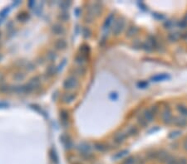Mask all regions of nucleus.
Segmentation results:
<instances>
[{
  "label": "nucleus",
  "mask_w": 187,
  "mask_h": 164,
  "mask_svg": "<svg viewBox=\"0 0 187 164\" xmlns=\"http://www.w3.org/2000/svg\"><path fill=\"white\" fill-rule=\"evenodd\" d=\"M137 32H138V29L137 28H135V27H131L127 31V35L129 37H132V36L137 34Z\"/></svg>",
  "instance_id": "ddd939ff"
},
{
  "label": "nucleus",
  "mask_w": 187,
  "mask_h": 164,
  "mask_svg": "<svg viewBox=\"0 0 187 164\" xmlns=\"http://www.w3.org/2000/svg\"><path fill=\"white\" fill-rule=\"evenodd\" d=\"M181 37L183 38V39L186 40V39H187V33H185V34H183V35L181 36Z\"/></svg>",
  "instance_id": "5701e85b"
},
{
  "label": "nucleus",
  "mask_w": 187,
  "mask_h": 164,
  "mask_svg": "<svg viewBox=\"0 0 187 164\" xmlns=\"http://www.w3.org/2000/svg\"><path fill=\"white\" fill-rule=\"evenodd\" d=\"M176 164H187V160L185 158H181L177 160Z\"/></svg>",
  "instance_id": "412c9836"
},
{
  "label": "nucleus",
  "mask_w": 187,
  "mask_h": 164,
  "mask_svg": "<svg viewBox=\"0 0 187 164\" xmlns=\"http://www.w3.org/2000/svg\"><path fill=\"white\" fill-rule=\"evenodd\" d=\"M123 27H124V22H123V21H122V20H120L119 22H117L116 23L115 27H114L113 32H115L116 34L120 33V32H122Z\"/></svg>",
  "instance_id": "0eeeda50"
},
{
  "label": "nucleus",
  "mask_w": 187,
  "mask_h": 164,
  "mask_svg": "<svg viewBox=\"0 0 187 164\" xmlns=\"http://www.w3.org/2000/svg\"><path fill=\"white\" fill-rule=\"evenodd\" d=\"M183 148L185 149V150H187V138L184 141L183 143Z\"/></svg>",
  "instance_id": "4be33fe9"
},
{
  "label": "nucleus",
  "mask_w": 187,
  "mask_h": 164,
  "mask_svg": "<svg viewBox=\"0 0 187 164\" xmlns=\"http://www.w3.org/2000/svg\"><path fill=\"white\" fill-rule=\"evenodd\" d=\"M176 162H177V160L174 157H171V156H169L168 158L165 161V164H176Z\"/></svg>",
  "instance_id": "4468645a"
},
{
  "label": "nucleus",
  "mask_w": 187,
  "mask_h": 164,
  "mask_svg": "<svg viewBox=\"0 0 187 164\" xmlns=\"http://www.w3.org/2000/svg\"><path fill=\"white\" fill-rule=\"evenodd\" d=\"M138 123H139L141 125V126H143V127L146 126V125L148 124V122H147L146 119H144L143 116H141V117L138 118Z\"/></svg>",
  "instance_id": "dca6fc26"
},
{
  "label": "nucleus",
  "mask_w": 187,
  "mask_h": 164,
  "mask_svg": "<svg viewBox=\"0 0 187 164\" xmlns=\"http://www.w3.org/2000/svg\"><path fill=\"white\" fill-rule=\"evenodd\" d=\"M137 129L135 127H130L129 129L126 130V135H129V136H132V135H135V133H137Z\"/></svg>",
  "instance_id": "f8f14e48"
},
{
  "label": "nucleus",
  "mask_w": 187,
  "mask_h": 164,
  "mask_svg": "<svg viewBox=\"0 0 187 164\" xmlns=\"http://www.w3.org/2000/svg\"><path fill=\"white\" fill-rule=\"evenodd\" d=\"M172 123L177 127H185L187 124V120L184 118H180V117H176L173 119Z\"/></svg>",
  "instance_id": "f03ea898"
},
{
  "label": "nucleus",
  "mask_w": 187,
  "mask_h": 164,
  "mask_svg": "<svg viewBox=\"0 0 187 164\" xmlns=\"http://www.w3.org/2000/svg\"><path fill=\"white\" fill-rule=\"evenodd\" d=\"M76 82H77V80H75L74 78H71V79H68V80H66L65 85H66V86H67V88L72 89V88H73L75 85H76Z\"/></svg>",
  "instance_id": "9d476101"
},
{
  "label": "nucleus",
  "mask_w": 187,
  "mask_h": 164,
  "mask_svg": "<svg viewBox=\"0 0 187 164\" xmlns=\"http://www.w3.org/2000/svg\"><path fill=\"white\" fill-rule=\"evenodd\" d=\"M170 156L168 153V152L165 150H161L160 152H157V155H156V158L159 159L160 161L165 162V160L168 158V157Z\"/></svg>",
  "instance_id": "7ed1b4c3"
},
{
  "label": "nucleus",
  "mask_w": 187,
  "mask_h": 164,
  "mask_svg": "<svg viewBox=\"0 0 187 164\" xmlns=\"http://www.w3.org/2000/svg\"><path fill=\"white\" fill-rule=\"evenodd\" d=\"M177 110L182 116L187 117V107L183 104H179V105H177Z\"/></svg>",
  "instance_id": "1a4fd4ad"
},
{
  "label": "nucleus",
  "mask_w": 187,
  "mask_h": 164,
  "mask_svg": "<svg viewBox=\"0 0 187 164\" xmlns=\"http://www.w3.org/2000/svg\"><path fill=\"white\" fill-rule=\"evenodd\" d=\"M126 137H127V135H126V134L124 133H118V134H116L115 138H114V142H115L116 144H122V143H123L125 141Z\"/></svg>",
  "instance_id": "20e7f679"
},
{
  "label": "nucleus",
  "mask_w": 187,
  "mask_h": 164,
  "mask_svg": "<svg viewBox=\"0 0 187 164\" xmlns=\"http://www.w3.org/2000/svg\"><path fill=\"white\" fill-rule=\"evenodd\" d=\"M142 116L144 117V119L148 122V123H150V122H151L154 119V116H155V114H154L153 113L150 111V109H146V111L144 112Z\"/></svg>",
  "instance_id": "39448f33"
},
{
  "label": "nucleus",
  "mask_w": 187,
  "mask_h": 164,
  "mask_svg": "<svg viewBox=\"0 0 187 164\" xmlns=\"http://www.w3.org/2000/svg\"><path fill=\"white\" fill-rule=\"evenodd\" d=\"M180 134H181V131L180 130H175L173 132H171L170 134L168 135V138L170 139H176V138H178Z\"/></svg>",
  "instance_id": "9b49d317"
},
{
  "label": "nucleus",
  "mask_w": 187,
  "mask_h": 164,
  "mask_svg": "<svg viewBox=\"0 0 187 164\" xmlns=\"http://www.w3.org/2000/svg\"><path fill=\"white\" fill-rule=\"evenodd\" d=\"M184 19H185V20L186 21V22H187V15H186V16H185V18H184Z\"/></svg>",
  "instance_id": "b1692460"
},
{
  "label": "nucleus",
  "mask_w": 187,
  "mask_h": 164,
  "mask_svg": "<svg viewBox=\"0 0 187 164\" xmlns=\"http://www.w3.org/2000/svg\"><path fill=\"white\" fill-rule=\"evenodd\" d=\"M179 26H180L181 28H185L186 27H187V22H186V21H185V19H183V20H181V21H180V22H179Z\"/></svg>",
  "instance_id": "6ab92c4d"
},
{
  "label": "nucleus",
  "mask_w": 187,
  "mask_h": 164,
  "mask_svg": "<svg viewBox=\"0 0 187 164\" xmlns=\"http://www.w3.org/2000/svg\"><path fill=\"white\" fill-rule=\"evenodd\" d=\"M167 79H170V76H169V75H167V74L157 75V76H153L152 78H151L152 81H155V82L161 81V80H167Z\"/></svg>",
  "instance_id": "423d86ee"
},
{
  "label": "nucleus",
  "mask_w": 187,
  "mask_h": 164,
  "mask_svg": "<svg viewBox=\"0 0 187 164\" xmlns=\"http://www.w3.org/2000/svg\"><path fill=\"white\" fill-rule=\"evenodd\" d=\"M135 162H137V160L134 157H130L127 159H126L122 164H135Z\"/></svg>",
  "instance_id": "2eb2a0df"
},
{
  "label": "nucleus",
  "mask_w": 187,
  "mask_h": 164,
  "mask_svg": "<svg viewBox=\"0 0 187 164\" xmlns=\"http://www.w3.org/2000/svg\"><path fill=\"white\" fill-rule=\"evenodd\" d=\"M112 20H113V15H110L109 17H108V18L106 20V22H105V26L106 27H110V25L111 24V22H112Z\"/></svg>",
  "instance_id": "f3484780"
},
{
  "label": "nucleus",
  "mask_w": 187,
  "mask_h": 164,
  "mask_svg": "<svg viewBox=\"0 0 187 164\" xmlns=\"http://www.w3.org/2000/svg\"><path fill=\"white\" fill-rule=\"evenodd\" d=\"M161 119L163 122L165 124H170L172 123L173 121V117L172 114H171V112L169 108H165V110L162 112L161 114Z\"/></svg>",
  "instance_id": "f257e3e1"
},
{
  "label": "nucleus",
  "mask_w": 187,
  "mask_h": 164,
  "mask_svg": "<svg viewBox=\"0 0 187 164\" xmlns=\"http://www.w3.org/2000/svg\"><path fill=\"white\" fill-rule=\"evenodd\" d=\"M173 25V22H171V21H167V22H165V28H171V26Z\"/></svg>",
  "instance_id": "aec40b11"
},
{
  "label": "nucleus",
  "mask_w": 187,
  "mask_h": 164,
  "mask_svg": "<svg viewBox=\"0 0 187 164\" xmlns=\"http://www.w3.org/2000/svg\"><path fill=\"white\" fill-rule=\"evenodd\" d=\"M150 111H151L154 114H156V113L159 111V107L157 105H152L151 108H150Z\"/></svg>",
  "instance_id": "a211bd4d"
},
{
  "label": "nucleus",
  "mask_w": 187,
  "mask_h": 164,
  "mask_svg": "<svg viewBox=\"0 0 187 164\" xmlns=\"http://www.w3.org/2000/svg\"><path fill=\"white\" fill-rule=\"evenodd\" d=\"M181 37V35L178 32H175V33H171L168 36V40L170 41H176Z\"/></svg>",
  "instance_id": "6e6552de"
}]
</instances>
